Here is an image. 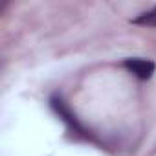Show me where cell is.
<instances>
[{"instance_id": "cell-1", "label": "cell", "mask_w": 156, "mask_h": 156, "mask_svg": "<svg viewBox=\"0 0 156 156\" xmlns=\"http://www.w3.org/2000/svg\"><path fill=\"white\" fill-rule=\"evenodd\" d=\"M50 107H51V110L66 123V127H68L70 130H73L75 134H81V136H85V138L90 136V134L87 132V129L81 125V121L77 119V116L70 110V107H68V103L62 99V96L53 94V96L50 98Z\"/></svg>"}, {"instance_id": "cell-2", "label": "cell", "mask_w": 156, "mask_h": 156, "mask_svg": "<svg viewBox=\"0 0 156 156\" xmlns=\"http://www.w3.org/2000/svg\"><path fill=\"white\" fill-rule=\"evenodd\" d=\"M123 68H127L134 77H138L140 81H147L152 77V73L156 72V62L151 59H141V57H132V59H125Z\"/></svg>"}, {"instance_id": "cell-3", "label": "cell", "mask_w": 156, "mask_h": 156, "mask_svg": "<svg viewBox=\"0 0 156 156\" xmlns=\"http://www.w3.org/2000/svg\"><path fill=\"white\" fill-rule=\"evenodd\" d=\"M130 24L134 26H147V28H156V6L149 11H143L140 13L138 17H134L130 20Z\"/></svg>"}]
</instances>
